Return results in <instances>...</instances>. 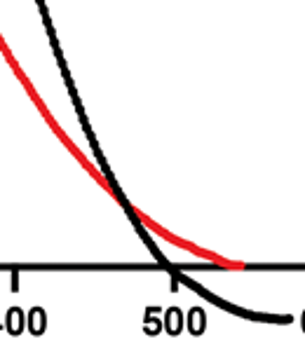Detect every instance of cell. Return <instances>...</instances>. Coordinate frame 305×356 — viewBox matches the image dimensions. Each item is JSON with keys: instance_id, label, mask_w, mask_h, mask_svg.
I'll return each mask as SVG.
<instances>
[{"instance_id": "cell-1", "label": "cell", "mask_w": 305, "mask_h": 356, "mask_svg": "<svg viewBox=\"0 0 305 356\" xmlns=\"http://www.w3.org/2000/svg\"><path fill=\"white\" fill-rule=\"evenodd\" d=\"M22 312H19L17 307H12L10 309V314H8V328H10V333H19L22 330Z\"/></svg>"}, {"instance_id": "cell-2", "label": "cell", "mask_w": 305, "mask_h": 356, "mask_svg": "<svg viewBox=\"0 0 305 356\" xmlns=\"http://www.w3.org/2000/svg\"><path fill=\"white\" fill-rule=\"evenodd\" d=\"M42 326H45V314H42V309L36 307L31 312V330H33V333H42V330H45Z\"/></svg>"}]
</instances>
